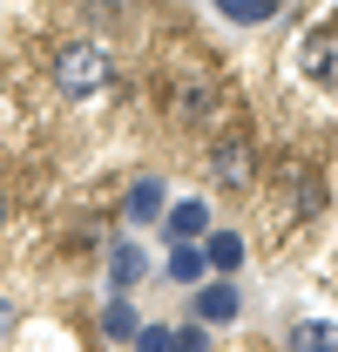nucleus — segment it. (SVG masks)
Here are the masks:
<instances>
[{
  "label": "nucleus",
  "mask_w": 338,
  "mask_h": 352,
  "mask_svg": "<svg viewBox=\"0 0 338 352\" xmlns=\"http://www.w3.org/2000/svg\"><path fill=\"white\" fill-rule=\"evenodd\" d=\"M156 210H163V176H142V183L128 190V217H135V223H149Z\"/></svg>",
  "instance_id": "nucleus-7"
},
{
  "label": "nucleus",
  "mask_w": 338,
  "mask_h": 352,
  "mask_svg": "<svg viewBox=\"0 0 338 352\" xmlns=\"http://www.w3.org/2000/svg\"><path fill=\"white\" fill-rule=\"evenodd\" d=\"M203 264H216V271H237V264H244V237L216 230V237H210V251H203Z\"/></svg>",
  "instance_id": "nucleus-9"
},
{
  "label": "nucleus",
  "mask_w": 338,
  "mask_h": 352,
  "mask_svg": "<svg viewBox=\"0 0 338 352\" xmlns=\"http://www.w3.org/2000/svg\"><path fill=\"white\" fill-rule=\"evenodd\" d=\"M210 264H203V251H190V244H176L169 251V278H203Z\"/></svg>",
  "instance_id": "nucleus-12"
},
{
  "label": "nucleus",
  "mask_w": 338,
  "mask_h": 352,
  "mask_svg": "<svg viewBox=\"0 0 338 352\" xmlns=\"http://www.w3.org/2000/svg\"><path fill=\"white\" fill-rule=\"evenodd\" d=\"M135 352H176V332L169 325H142L135 332Z\"/></svg>",
  "instance_id": "nucleus-13"
},
{
  "label": "nucleus",
  "mask_w": 338,
  "mask_h": 352,
  "mask_svg": "<svg viewBox=\"0 0 338 352\" xmlns=\"http://www.w3.org/2000/svg\"><path fill=\"white\" fill-rule=\"evenodd\" d=\"M210 176L223 183V190H251V176H257V156H251V142H216L210 149Z\"/></svg>",
  "instance_id": "nucleus-2"
},
{
  "label": "nucleus",
  "mask_w": 338,
  "mask_h": 352,
  "mask_svg": "<svg viewBox=\"0 0 338 352\" xmlns=\"http://www.w3.org/2000/svg\"><path fill=\"white\" fill-rule=\"evenodd\" d=\"M304 75L318 88H338V28H318V34L304 41Z\"/></svg>",
  "instance_id": "nucleus-3"
},
{
  "label": "nucleus",
  "mask_w": 338,
  "mask_h": 352,
  "mask_svg": "<svg viewBox=\"0 0 338 352\" xmlns=\"http://www.w3.org/2000/svg\"><path fill=\"white\" fill-rule=\"evenodd\" d=\"M109 75H115V61H109L102 41H61L54 47V88L61 95H95V88H109Z\"/></svg>",
  "instance_id": "nucleus-1"
},
{
  "label": "nucleus",
  "mask_w": 338,
  "mask_h": 352,
  "mask_svg": "<svg viewBox=\"0 0 338 352\" xmlns=\"http://www.w3.org/2000/svg\"><path fill=\"white\" fill-rule=\"evenodd\" d=\"M203 223H210L203 204H176V210H169V244H196V237H203Z\"/></svg>",
  "instance_id": "nucleus-5"
},
{
  "label": "nucleus",
  "mask_w": 338,
  "mask_h": 352,
  "mask_svg": "<svg viewBox=\"0 0 338 352\" xmlns=\"http://www.w3.org/2000/svg\"><path fill=\"white\" fill-rule=\"evenodd\" d=\"M102 332H109V339H135L142 325H135V311H128L122 298H109V311H102Z\"/></svg>",
  "instance_id": "nucleus-10"
},
{
  "label": "nucleus",
  "mask_w": 338,
  "mask_h": 352,
  "mask_svg": "<svg viewBox=\"0 0 338 352\" xmlns=\"http://www.w3.org/2000/svg\"><path fill=\"white\" fill-rule=\"evenodd\" d=\"M7 325H14V311H7V305H0V332H7Z\"/></svg>",
  "instance_id": "nucleus-15"
},
{
  "label": "nucleus",
  "mask_w": 338,
  "mask_h": 352,
  "mask_svg": "<svg viewBox=\"0 0 338 352\" xmlns=\"http://www.w3.org/2000/svg\"><path fill=\"white\" fill-rule=\"evenodd\" d=\"M291 339H297V352H338V332H332V325H311V318L297 325Z\"/></svg>",
  "instance_id": "nucleus-11"
},
{
  "label": "nucleus",
  "mask_w": 338,
  "mask_h": 352,
  "mask_svg": "<svg viewBox=\"0 0 338 352\" xmlns=\"http://www.w3.org/2000/svg\"><path fill=\"white\" fill-rule=\"evenodd\" d=\"M216 14H223V21H237V28H257V21H271V14H278V0H216Z\"/></svg>",
  "instance_id": "nucleus-8"
},
{
  "label": "nucleus",
  "mask_w": 338,
  "mask_h": 352,
  "mask_svg": "<svg viewBox=\"0 0 338 352\" xmlns=\"http://www.w3.org/2000/svg\"><path fill=\"white\" fill-rule=\"evenodd\" d=\"M196 318H203V325L237 318V292H230V285H203V292H196Z\"/></svg>",
  "instance_id": "nucleus-4"
},
{
  "label": "nucleus",
  "mask_w": 338,
  "mask_h": 352,
  "mask_svg": "<svg viewBox=\"0 0 338 352\" xmlns=\"http://www.w3.org/2000/svg\"><path fill=\"white\" fill-rule=\"evenodd\" d=\"M0 217H7V204H0Z\"/></svg>",
  "instance_id": "nucleus-16"
},
{
  "label": "nucleus",
  "mask_w": 338,
  "mask_h": 352,
  "mask_svg": "<svg viewBox=\"0 0 338 352\" xmlns=\"http://www.w3.org/2000/svg\"><path fill=\"white\" fill-rule=\"evenodd\" d=\"M135 278H142V251H135V244H115V251H109V285L128 292Z\"/></svg>",
  "instance_id": "nucleus-6"
},
{
  "label": "nucleus",
  "mask_w": 338,
  "mask_h": 352,
  "mask_svg": "<svg viewBox=\"0 0 338 352\" xmlns=\"http://www.w3.org/2000/svg\"><path fill=\"white\" fill-rule=\"evenodd\" d=\"M176 352H210V339H203V325H183V332H176Z\"/></svg>",
  "instance_id": "nucleus-14"
}]
</instances>
